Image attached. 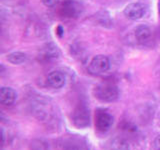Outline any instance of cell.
Segmentation results:
<instances>
[{"label": "cell", "instance_id": "8fae6325", "mask_svg": "<svg viewBox=\"0 0 160 150\" xmlns=\"http://www.w3.org/2000/svg\"><path fill=\"white\" fill-rule=\"evenodd\" d=\"M6 59L8 62H10L13 65H20L26 61L27 55L20 51H14V52L7 54Z\"/></svg>", "mask_w": 160, "mask_h": 150}, {"label": "cell", "instance_id": "3957f363", "mask_svg": "<svg viewBox=\"0 0 160 150\" xmlns=\"http://www.w3.org/2000/svg\"><path fill=\"white\" fill-rule=\"evenodd\" d=\"M72 120L75 126L79 128H84L89 125V109L84 104H78L74 109Z\"/></svg>", "mask_w": 160, "mask_h": 150}, {"label": "cell", "instance_id": "8992f818", "mask_svg": "<svg viewBox=\"0 0 160 150\" xmlns=\"http://www.w3.org/2000/svg\"><path fill=\"white\" fill-rule=\"evenodd\" d=\"M59 11L62 16L72 18L77 16L80 12V6L74 0H64L60 5Z\"/></svg>", "mask_w": 160, "mask_h": 150}, {"label": "cell", "instance_id": "ba28073f", "mask_svg": "<svg viewBox=\"0 0 160 150\" xmlns=\"http://www.w3.org/2000/svg\"><path fill=\"white\" fill-rule=\"evenodd\" d=\"M65 82H66V77L64 73L60 71H52L48 74L47 76V84L53 89H59L62 88Z\"/></svg>", "mask_w": 160, "mask_h": 150}, {"label": "cell", "instance_id": "5b68a950", "mask_svg": "<svg viewBox=\"0 0 160 150\" xmlns=\"http://www.w3.org/2000/svg\"><path fill=\"white\" fill-rule=\"evenodd\" d=\"M146 11V7L145 5L139 2H134L126 5L123 10V14L126 16L128 19L131 20H138L143 17Z\"/></svg>", "mask_w": 160, "mask_h": 150}, {"label": "cell", "instance_id": "4fadbf2b", "mask_svg": "<svg viewBox=\"0 0 160 150\" xmlns=\"http://www.w3.org/2000/svg\"><path fill=\"white\" fill-rule=\"evenodd\" d=\"M64 150H83V148L77 144H70V145H67V146L64 148Z\"/></svg>", "mask_w": 160, "mask_h": 150}, {"label": "cell", "instance_id": "7c38bea8", "mask_svg": "<svg viewBox=\"0 0 160 150\" xmlns=\"http://www.w3.org/2000/svg\"><path fill=\"white\" fill-rule=\"evenodd\" d=\"M41 1L45 6L50 8V7H54L59 2V0H41Z\"/></svg>", "mask_w": 160, "mask_h": 150}, {"label": "cell", "instance_id": "5bb4252c", "mask_svg": "<svg viewBox=\"0 0 160 150\" xmlns=\"http://www.w3.org/2000/svg\"><path fill=\"white\" fill-rule=\"evenodd\" d=\"M153 145H154V148L156 150H160V134L155 137Z\"/></svg>", "mask_w": 160, "mask_h": 150}, {"label": "cell", "instance_id": "2e32d148", "mask_svg": "<svg viewBox=\"0 0 160 150\" xmlns=\"http://www.w3.org/2000/svg\"><path fill=\"white\" fill-rule=\"evenodd\" d=\"M158 13H159V16H160V0H158Z\"/></svg>", "mask_w": 160, "mask_h": 150}, {"label": "cell", "instance_id": "52a82bcc", "mask_svg": "<svg viewBox=\"0 0 160 150\" xmlns=\"http://www.w3.org/2000/svg\"><path fill=\"white\" fill-rule=\"evenodd\" d=\"M59 50L56 45L53 43H48L41 48L39 52V57L40 60L43 61H50V60L55 59L59 56Z\"/></svg>", "mask_w": 160, "mask_h": 150}, {"label": "cell", "instance_id": "9c48e42d", "mask_svg": "<svg viewBox=\"0 0 160 150\" xmlns=\"http://www.w3.org/2000/svg\"><path fill=\"white\" fill-rule=\"evenodd\" d=\"M16 91L11 87L4 86L0 89V102L4 106H11L16 100Z\"/></svg>", "mask_w": 160, "mask_h": 150}, {"label": "cell", "instance_id": "7a4b0ae2", "mask_svg": "<svg viewBox=\"0 0 160 150\" xmlns=\"http://www.w3.org/2000/svg\"><path fill=\"white\" fill-rule=\"evenodd\" d=\"M110 68V61L109 58L105 55H96L94 56L91 61L89 62L88 70L90 73L98 75L106 72L107 70Z\"/></svg>", "mask_w": 160, "mask_h": 150}, {"label": "cell", "instance_id": "277c9868", "mask_svg": "<svg viewBox=\"0 0 160 150\" xmlns=\"http://www.w3.org/2000/svg\"><path fill=\"white\" fill-rule=\"evenodd\" d=\"M113 124V117L111 114L104 111L98 110L95 114V127L100 132H106L111 128Z\"/></svg>", "mask_w": 160, "mask_h": 150}, {"label": "cell", "instance_id": "6da1fadb", "mask_svg": "<svg viewBox=\"0 0 160 150\" xmlns=\"http://www.w3.org/2000/svg\"><path fill=\"white\" fill-rule=\"evenodd\" d=\"M94 95L102 102H113L119 97V90L112 82H102L95 87Z\"/></svg>", "mask_w": 160, "mask_h": 150}, {"label": "cell", "instance_id": "30bf717a", "mask_svg": "<svg viewBox=\"0 0 160 150\" xmlns=\"http://www.w3.org/2000/svg\"><path fill=\"white\" fill-rule=\"evenodd\" d=\"M152 35V30L147 25H138L135 28V38L139 43H145L150 39Z\"/></svg>", "mask_w": 160, "mask_h": 150}, {"label": "cell", "instance_id": "9a60e30c", "mask_svg": "<svg viewBox=\"0 0 160 150\" xmlns=\"http://www.w3.org/2000/svg\"><path fill=\"white\" fill-rule=\"evenodd\" d=\"M57 34L59 35V36H62V34H63V29H62V27L61 26H58L57 27Z\"/></svg>", "mask_w": 160, "mask_h": 150}]
</instances>
